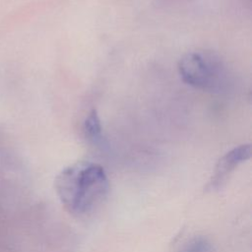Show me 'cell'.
Masks as SVG:
<instances>
[{
  "mask_svg": "<svg viewBox=\"0 0 252 252\" xmlns=\"http://www.w3.org/2000/svg\"><path fill=\"white\" fill-rule=\"evenodd\" d=\"M251 157V146L241 145L233 148L222 156L218 161L215 170L207 188L209 190H218L221 188L229 178V175L235 170V168L242 162L249 159Z\"/></svg>",
  "mask_w": 252,
  "mask_h": 252,
  "instance_id": "obj_3",
  "label": "cell"
},
{
  "mask_svg": "<svg viewBox=\"0 0 252 252\" xmlns=\"http://www.w3.org/2000/svg\"><path fill=\"white\" fill-rule=\"evenodd\" d=\"M178 70L182 80L195 88L212 89L216 85L217 70L210 59L198 52H189L181 57Z\"/></svg>",
  "mask_w": 252,
  "mask_h": 252,
  "instance_id": "obj_2",
  "label": "cell"
},
{
  "mask_svg": "<svg viewBox=\"0 0 252 252\" xmlns=\"http://www.w3.org/2000/svg\"><path fill=\"white\" fill-rule=\"evenodd\" d=\"M84 131L86 137L94 144H98L102 140V128L99 117L95 109H93L84 123Z\"/></svg>",
  "mask_w": 252,
  "mask_h": 252,
  "instance_id": "obj_4",
  "label": "cell"
},
{
  "mask_svg": "<svg viewBox=\"0 0 252 252\" xmlns=\"http://www.w3.org/2000/svg\"><path fill=\"white\" fill-rule=\"evenodd\" d=\"M56 194L65 210L75 218H87L107 198L109 182L100 164L78 161L60 171L55 178Z\"/></svg>",
  "mask_w": 252,
  "mask_h": 252,
  "instance_id": "obj_1",
  "label": "cell"
},
{
  "mask_svg": "<svg viewBox=\"0 0 252 252\" xmlns=\"http://www.w3.org/2000/svg\"><path fill=\"white\" fill-rule=\"evenodd\" d=\"M179 252H214V247L207 237L195 236L188 240Z\"/></svg>",
  "mask_w": 252,
  "mask_h": 252,
  "instance_id": "obj_5",
  "label": "cell"
}]
</instances>
